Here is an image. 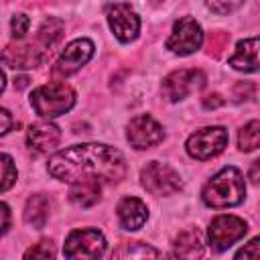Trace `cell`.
Instances as JSON below:
<instances>
[{
  "instance_id": "8",
  "label": "cell",
  "mask_w": 260,
  "mask_h": 260,
  "mask_svg": "<svg viewBox=\"0 0 260 260\" xmlns=\"http://www.w3.org/2000/svg\"><path fill=\"white\" fill-rule=\"evenodd\" d=\"M248 225L244 219L236 217V215H217L211 219L209 223V246L215 252H223L228 250L234 242H238L240 238H244Z\"/></svg>"
},
{
  "instance_id": "28",
  "label": "cell",
  "mask_w": 260,
  "mask_h": 260,
  "mask_svg": "<svg viewBox=\"0 0 260 260\" xmlns=\"http://www.w3.org/2000/svg\"><path fill=\"white\" fill-rule=\"evenodd\" d=\"M12 116H10V112L8 110H4V108H0V136H4L10 128H12Z\"/></svg>"
},
{
  "instance_id": "11",
  "label": "cell",
  "mask_w": 260,
  "mask_h": 260,
  "mask_svg": "<svg viewBox=\"0 0 260 260\" xmlns=\"http://www.w3.org/2000/svg\"><path fill=\"white\" fill-rule=\"evenodd\" d=\"M126 138L134 148L142 150V148H150V146H156L158 142H162L165 132H162V126L152 116L140 114L130 120Z\"/></svg>"
},
{
  "instance_id": "4",
  "label": "cell",
  "mask_w": 260,
  "mask_h": 260,
  "mask_svg": "<svg viewBox=\"0 0 260 260\" xmlns=\"http://www.w3.org/2000/svg\"><path fill=\"white\" fill-rule=\"evenodd\" d=\"M106 238L100 230H73L63 246L65 260H100L106 252Z\"/></svg>"
},
{
  "instance_id": "33",
  "label": "cell",
  "mask_w": 260,
  "mask_h": 260,
  "mask_svg": "<svg viewBox=\"0 0 260 260\" xmlns=\"http://www.w3.org/2000/svg\"><path fill=\"white\" fill-rule=\"evenodd\" d=\"M4 87H6V77H4V73H2V69H0V93L4 91Z\"/></svg>"
},
{
  "instance_id": "26",
  "label": "cell",
  "mask_w": 260,
  "mask_h": 260,
  "mask_svg": "<svg viewBox=\"0 0 260 260\" xmlns=\"http://www.w3.org/2000/svg\"><path fill=\"white\" fill-rule=\"evenodd\" d=\"M28 26H30V20H28L26 14H16L10 20V30H12V37L14 39H22L28 32Z\"/></svg>"
},
{
  "instance_id": "18",
  "label": "cell",
  "mask_w": 260,
  "mask_h": 260,
  "mask_svg": "<svg viewBox=\"0 0 260 260\" xmlns=\"http://www.w3.org/2000/svg\"><path fill=\"white\" fill-rule=\"evenodd\" d=\"M110 260H162L160 252L144 242H124L120 244Z\"/></svg>"
},
{
  "instance_id": "23",
  "label": "cell",
  "mask_w": 260,
  "mask_h": 260,
  "mask_svg": "<svg viewBox=\"0 0 260 260\" xmlns=\"http://www.w3.org/2000/svg\"><path fill=\"white\" fill-rule=\"evenodd\" d=\"M16 183V167L12 156L0 152V191L10 189Z\"/></svg>"
},
{
  "instance_id": "12",
  "label": "cell",
  "mask_w": 260,
  "mask_h": 260,
  "mask_svg": "<svg viewBox=\"0 0 260 260\" xmlns=\"http://www.w3.org/2000/svg\"><path fill=\"white\" fill-rule=\"evenodd\" d=\"M91 55H93V43L89 39H77V41H73L65 47L59 61L55 63L53 73L61 75V77H67V75L75 73L77 69H81L91 59Z\"/></svg>"
},
{
  "instance_id": "14",
  "label": "cell",
  "mask_w": 260,
  "mask_h": 260,
  "mask_svg": "<svg viewBox=\"0 0 260 260\" xmlns=\"http://www.w3.org/2000/svg\"><path fill=\"white\" fill-rule=\"evenodd\" d=\"M61 142V130L51 122H37L26 132V144L32 152H49Z\"/></svg>"
},
{
  "instance_id": "6",
  "label": "cell",
  "mask_w": 260,
  "mask_h": 260,
  "mask_svg": "<svg viewBox=\"0 0 260 260\" xmlns=\"http://www.w3.org/2000/svg\"><path fill=\"white\" fill-rule=\"evenodd\" d=\"M228 144V130L221 126H207L187 138V152L197 160H207L219 154Z\"/></svg>"
},
{
  "instance_id": "5",
  "label": "cell",
  "mask_w": 260,
  "mask_h": 260,
  "mask_svg": "<svg viewBox=\"0 0 260 260\" xmlns=\"http://www.w3.org/2000/svg\"><path fill=\"white\" fill-rule=\"evenodd\" d=\"M140 183L152 195H173L183 185L179 173L158 160H150L140 171Z\"/></svg>"
},
{
  "instance_id": "22",
  "label": "cell",
  "mask_w": 260,
  "mask_h": 260,
  "mask_svg": "<svg viewBox=\"0 0 260 260\" xmlns=\"http://www.w3.org/2000/svg\"><path fill=\"white\" fill-rule=\"evenodd\" d=\"M258 142H260V122L258 120H252V122H248L240 130V134H238V146H240V150L250 152V150H256L258 148Z\"/></svg>"
},
{
  "instance_id": "16",
  "label": "cell",
  "mask_w": 260,
  "mask_h": 260,
  "mask_svg": "<svg viewBox=\"0 0 260 260\" xmlns=\"http://www.w3.org/2000/svg\"><path fill=\"white\" fill-rule=\"evenodd\" d=\"M203 256V242L197 230L181 232L173 244V258L175 260H201Z\"/></svg>"
},
{
  "instance_id": "2",
  "label": "cell",
  "mask_w": 260,
  "mask_h": 260,
  "mask_svg": "<svg viewBox=\"0 0 260 260\" xmlns=\"http://www.w3.org/2000/svg\"><path fill=\"white\" fill-rule=\"evenodd\" d=\"M244 195H246V183L236 167H225L217 175H213L201 193L203 203L215 209L238 205L242 203Z\"/></svg>"
},
{
  "instance_id": "15",
  "label": "cell",
  "mask_w": 260,
  "mask_h": 260,
  "mask_svg": "<svg viewBox=\"0 0 260 260\" xmlns=\"http://www.w3.org/2000/svg\"><path fill=\"white\" fill-rule=\"evenodd\" d=\"M146 217H148V207L138 197H124L118 203V219L124 230H128V232L140 230L144 225Z\"/></svg>"
},
{
  "instance_id": "9",
  "label": "cell",
  "mask_w": 260,
  "mask_h": 260,
  "mask_svg": "<svg viewBox=\"0 0 260 260\" xmlns=\"http://www.w3.org/2000/svg\"><path fill=\"white\" fill-rule=\"evenodd\" d=\"M106 12H108V22H110V28L112 32L116 35V39L120 43H130L138 37V30H140V18L138 14L132 10L130 4H108L106 6Z\"/></svg>"
},
{
  "instance_id": "1",
  "label": "cell",
  "mask_w": 260,
  "mask_h": 260,
  "mask_svg": "<svg viewBox=\"0 0 260 260\" xmlns=\"http://www.w3.org/2000/svg\"><path fill=\"white\" fill-rule=\"evenodd\" d=\"M49 175L65 183L120 181L126 175V160L120 150L106 144H77L55 152L47 165Z\"/></svg>"
},
{
  "instance_id": "31",
  "label": "cell",
  "mask_w": 260,
  "mask_h": 260,
  "mask_svg": "<svg viewBox=\"0 0 260 260\" xmlns=\"http://www.w3.org/2000/svg\"><path fill=\"white\" fill-rule=\"evenodd\" d=\"M26 85H28V77L22 75V77H16V79H14V87L22 89V87H26Z\"/></svg>"
},
{
  "instance_id": "10",
  "label": "cell",
  "mask_w": 260,
  "mask_h": 260,
  "mask_svg": "<svg viewBox=\"0 0 260 260\" xmlns=\"http://www.w3.org/2000/svg\"><path fill=\"white\" fill-rule=\"evenodd\" d=\"M205 85V73L199 69H179L162 79V91L171 102H179Z\"/></svg>"
},
{
  "instance_id": "25",
  "label": "cell",
  "mask_w": 260,
  "mask_h": 260,
  "mask_svg": "<svg viewBox=\"0 0 260 260\" xmlns=\"http://www.w3.org/2000/svg\"><path fill=\"white\" fill-rule=\"evenodd\" d=\"M234 260H260V240L258 238H252L238 254Z\"/></svg>"
},
{
  "instance_id": "27",
  "label": "cell",
  "mask_w": 260,
  "mask_h": 260,
  "mask_svg": "<svg viewBox=\"0 0 260 260\" xmlns=\"http://www.w3.org/2000/svg\"><path fill=\"white\" fill-rule=\"evenodd\" d=\"M8 228H10V209L6 203L0 201V236L6 234Z\"/></svg>"
},
{
  "instance_id": "20",
  "label": "cell",
  "mask_w": 260,
  "mask_h": 260,
  "mask_svg": "<svg viewBox=\"0 0 260 260\" xmlns=\"http://www.w3.org/2000/svg\"><path fill=\"white\" fill-rule=\"evenodd\" d=\"M100 193H102V183H98V181H81V183H73L71 185L69 199L77 207H91V205H95L100 201Z\"/></svg>"
},
{
  "instance_id": "17",
  "label": "cell",
  "mask_w": 260,
  "mask_h": 260,
  "mask_svg": "<svg viewBox=\"0 0 260 260\" xmlns=\"http://www.w3.org/2000/svg\"><path fill=\"white\" fill-rule=\"evenodd\" d=\"M230 65L246 73L258 71V37L240 41L236 47V53L230 57Z\"/></svg>"
},
{
  "instance_id": "13",
  "label": "cell",
  "mask_w": 260,
  "mask_h": 260,
  "mask_svg": "<svg viewBox=\"0 0 260 260\" xmlns=\"http://www.w3.org/2000/svg\"><path fill=\"white\" fill-rule=\"evenodd\" d=\"M47 51L32 45H10L0 53V61L14 69H28L45 59Z\"/></svg>"
},
{
  "instance_id": "32",
  "label": "cell",
  "mask_w": 260,
  "mask_h": 260,
  "mask_svg": "<svg viewBox=\"0 0 260 260\" xmlns=\"http://www.w3.org/2000/svg\"><path fill=\"white\" fill-rule=\"evenodd\" d=\"M258 160L252 165V171H250V179H252V183H258Z\"/></svg>"
},
{
  "instance_id": "21",
  "label": "cell",
  "mask_w": 260,
  "mask_h": 260,
  "mask_svg": "<svg viewBox=\"0 0 260 260\" xmlns=\"http://www.w3.org/2000/svg\"><path fill=\"white\" fill-rule=\"evenodd\" d=\"M63 37V22L57 18H47L43 26L39 28V43L45 51H51V47Z\"/></svg>"
},
{
  "instance_id": "30",
  "label": "cell",
  "mask_w": 260,
  "mask_h": 260,
  "mask_svg": "<svg viewBox=\"0 0 260 260\" xmlns=\"http://www.w3.org/2000/svg\"><path fill=\"white\" fill-rule=\"evenodd\" d=\"M221 104H223V100H221L217 93H213V95H205V98H203V106H205L207 110H209V108L213 110V108H217V106H221Z\"/></svg>"
},
{
  "instance_id": "3",
  "label": "cell",
  "mask_w": 260,
  "mask_h": 260,
  "mask_svg": "<svg viewBox=\"0 0 260 260\" xmlns=\"http://www.w3.org/2000/svg\"><path fill=\"white\" fill-rule=\"evenodd\" d=\"M30 104L35 112L43 118H57L73 108L75 104V91L65 83H47L32 91Z\"/></svg>"
},
{
  "instance_id": "19",
  "label": "cell",
  "mask_w": 260,
  "mask_h": 260,
  "mask_svg": "<svg viewBox=\"0 0 260 260\" xmlns=\"http://www.w3.org/2000/svg\"><path fill=\"white\" fill-rule=\"evenodd\" d=\"M49 211H51V201L47 195H43V193L30 195L26 201V207H24V221L28 225L41 230L49 219Z\"/></svg>"
},
{
  "instance_id": "29",
  "label": "cell",
  "mask_w": 260,
  "mask_h": 260,
  "mask_svg": "<svg viewBox=\"0 0 260 260\" xmlns=\"http://www.w3.org/2000/svg\"><path fill=\"white\" fill-rule=\"evenodd\" d=\"M242 4L240 2H228V4H219V2H207V8L209 10H215V12H232L236 8H240Z\"/></svg>"
},
{
  "instance_id": "7",
  "label": "cell",
  "mask_w": 260,
  "mask_h": 260,
  "mask_svg": "<svg viewBox=\"0 0 260 260\" xmlns=\"http://www.w3.org/2000/svg\"><path fill=\"white\" fill-rule=\"evenodd\" d=\"M203 43V30L199 22L191 16H183L175 22L173 32L167 41V49L177 55H191Z\"/></svg>"
},
{
  "instance_id": "24",
  "label": "cell",
  "mask_w": 260,
  "mask_h": 260,
  "mask_svg": "<svg viewBox=\"0 0 260 260\" xmlns=\"http://www.w3.org/2000/svg\"><path fill=\"white\" fill-rule=\"evenodd\" d=\"M24 260H55V244L51 240H41L24 252Z\"/></svg>"
}]
</instances>
